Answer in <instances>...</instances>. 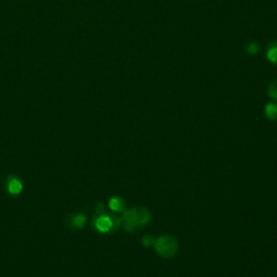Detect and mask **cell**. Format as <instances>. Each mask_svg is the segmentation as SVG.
Instances as JSON below:
<instances>
[{"mask_svg": "<svg viewBox=\"0 0 277 277\" xmlns=\"http://www.w3.org/2000/svg\"><path fill=\"white\" fill-rule=\"evenodd\" d=\"M69 220L68 225L72 228H82L87 222V218L84 215H72Z\"/></svg>", "mask_w": 277, "mask_h": 277, "instance_id": "5b68a950", "label": "cell"}, {"mask_svg": "<svg viewBox=\"0 0 277 277\" xmlns=\"http://www.w3.org/2000/svg\"><path fill=\"white\" fill-rule=\"evenodd\" d=\"M264 113L268 120L275 121L277 120V104L276 103H267L264 107Z\"/></svg>", "mask_w": 277, "mask_h": 277, "instance_id": "ba28073f", "label": "cell"}, {"mask_svg": "<svg viewBox=\"0 0 277 277\" xmlns=\"http://www.w3.org/2000/svg\"><path fill=\"white\" fill-rule=\"evenodd\" d=\"M155 249L162 257L171 258L178 252V242L175 237L165 235L155 241Z\"/></svg>", "mask_w": 277, "mask_h": 277, "instance_id": "7a4b0ae2", "label": "cell"}, {"mask_svg": "<svg viewBox=\"0 0 277 277\" xmlns=\"http://www.w3.org/2000/svg\"><path fill=\"white\" fill-rule=\"evenodd\" d=\"M22 183L17 178H12L8 184V192L12 195H17L22 191Z\"/></svg>", "mask_w": 277, "mask_h": 277, "instance_id": "52a82bcc", "label": "cell"}, {"mask_svg": "<svg viewBox=\"0 0 277 277\" xmlns=\"http://www.w3.org/2000/svg\"><path fill=\"white\" fill-rule=\"evenodd\" d=\"M260 49H261V47H260L259 43L256 41H250V42L245 44V46H244V51L248 55L258 54Z\"/></svg>", "mask_w": 277, "mask_h": 277, "instance_id": "8992f818", "label": "cell"}, {"mask_svg": "<svg viewBox=\"0 0 277 277\" xmlns=\"http://www.w3.org/2000/svg\"><path fill=\"white\" fill-rule=\"evenodd\" d=\"M109 207L114 211H123L125 208V203L121 197H114L109 201Z\"/></svg>", "mask_w": 277, "mask_h": 277, "instance_id": "9c48e42d", "label": "cell"}, {"mask_svg": "<svg viewBox=\"0 0 277 277\" xmlns=\"http://www.w3.org/2000/svg\"><path fill=\"white\" fill-rule=\"evenodd\" d=\"M113 220L107 216H101L96 222V226L100 232H108L113 227Z\"/></svg>", "mask_w": 277, "mask_h": 277, "instance_id": "277c9868", "label": "cell"}, {"mask_svg": "<svg viewBox=\"0 0 277 277\" xmlns=\"http://www.w3.org/2000/svg\"><path fill=\"white\" fill-rule=\"evenodd\" d=\"M267 93L273 101L277 102V79H274L267 87Z\"/></svg>", "mask_w": 277, "mask_h": 277, "instance_id": "30bf717a", "label": "cell"}, {"mask_svg": "<svg viewBox=\"0 0 277 277\" xmlns=\"http://www.w3.org/2000/svg\"><path fill=\"white\" fill-rule=\"evenodd\" d=\"M142 243H143V245H145L146 247H149V246H152L153 244H155V240L153 239L152 236H145L143 240H142Z\"/></svg>", "mask_w": 277, "mask_h": 277, "instance_id": "8fae6325", "label": "cell"}, {"mask_svg": "<svg viewBox=\"0 0 277 277\" xmlns=\"http://www.w3.org/2000/svg\"><path fill=\"white\" fill-rule=\"evenodd\" d=\"M265 55L268 62L277 66V39L271 41L266 45Z\"/></svg>", "mask_w": 277, "mask_h": 277, "instance_id": "3957f363", "label": "cell"}, {"mask_svg": "<svg viewBox=\"0 0 277 277\" xmlns=\"http://www.w3.org/2000/svg\"><path fill=\"white\" fill-rule=\"evenodd\" d=\"M149 212L142 207H136L132 208L124 213V220H125V228L127 231H133L137 229L139 226L145 225L149 222Z\"/></svg>", "mask_w": 277, "mask_h": 277, "instance_id": "6da1fadb", "label": "cell"}]
</instances>
